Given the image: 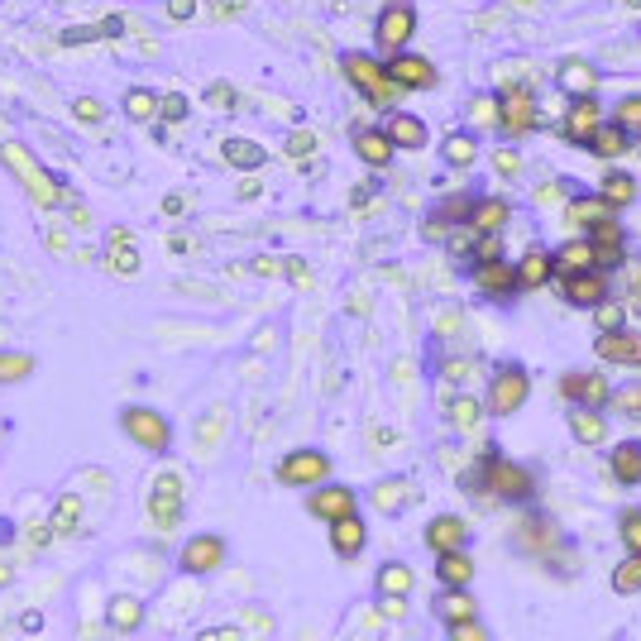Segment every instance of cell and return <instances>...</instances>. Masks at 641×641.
<instances>
[{
  "label": "cell",
  "instance_id": "obj_1",
  "mask_svg": "<svg viewBox=\"0 0 641 641\" xmlns=\"http://www.w3.org/2000/svg\"><path fill=\"white\" fill-rule=\"evenodd\" d=\"M484 488L498 503H531L536 498V474L527 465H517V460H488Z\"/></svg>",
  "mask_w": 641,
  "mask_h": 641
},
{
  "label": "cell",
  "instance_id": "obj_2",
  "mask_svg": "<svg viewBox=\"0 0 641 641\" xmlns=\"http://www.w3.org/2000/svg\"><path fill=\"white\" fill-rule=\"evenodd\" d=\"M531 398V374L522 369V364H503L498 374H493V383H488V412L493 417H512V412H522Z\"/></svg>",
  "mask_w": 641,
  "mask_h": 641
},
{
  "label": "cell",
  "instance_id": "obj_3",
  "mask_svg": "<svg viewBox=\"0 0 641 641\" xmlns=\"http://www.w3.org/2000/svg\"><path fill=\"white\" fill-rule=\"evenodd\" d=\"M345 77H350L354 87L364 91L374 106H393V96H398L393 77H388V67H378L369 53H345Z\"/></svg>",
  "mask_w": 641,
  "mask_h": 641
},
{
  "label": "cell",
  "instance_id": "obj_4",
  "mask_svg": "<svg viewBox=\"0 0 641 641\" xmlns=\"http://www.w3.org/2000/svg\"><path fill=\"white\" fill-rule=\"evenodd\" d=\"M331 479V455L326 450H292L288 460L278 465V484L288 488H316Z\"/></svg>",
  "mask_w": 641,
  "mask_h": 641
},
{
  "label": "cell",
  "instance_id": "obj_5",
  "mask_svg": "<svg viewBox=\"0 0 641 641\" xmlns=\"http://www.w3.org/2000/svg\"><path fill=\"white\" fill-rule=\"evenodd\" d=\"M560 393L570 398V407H608L613 402V383L603 374H589V369H570V374L560 378Z\"/></svg>",
  "mask_w": 641,
  "mask_h": 641
},
{
  "label": "cell",
  "instance_id": "obj_6",
  "mask_svg": "<svg viewBox=\"0 0 641 641\" xmlns=\"http://www.w3.org/2000/svg\"><path fill=\"white\" fill-rule=\"evenodd\" d=\"M307 512L331 527V522H340V517L359 512V493H354L350 484H316L311 488V498H307Z\"/></svg>",
  "mask_w": 641,
  "mask_h": 641
},
{
  "label": "cell",
  "instance_id": "obj_7",
  "mask_svg": "<svg viewBox=\"0 0 641 641\" xmlns=\"http://www.w3.org/2000/svg\"><path fill=\"white\" fill-rule=\"evenodd\" d=\"M560 292H565V302H570V307L594 311V307H603V302H608V273H603V268L565 273V278H560Z\"/></svg>",
  "mask_w": 641,
  "mask_h": 641
},
{
  "label": "cell",
  "instance_id": "obj_8",
  "mask_svg": "<svg viewBox=\"0 0 641 641\" xmlns=\"http://www.w3.org/2000/svg\"><path fill=\"white\" fill-rule=\"evenodd\" d=\"M498 125H503L512 139L536 130V96H531L527 87H503V96H498Z\"/></svg>",
  "mask_w": 641,
  "mask_h": 641
},
{
  "label": "cell",
  "instance_id": "obj_9",
  "mask_svg": "<svg viewBox=\"0 0 641 641\" xmlns=\"http://www.w3.org/2000/svg\"><path fill=\"white\" fill-rule=\"evenodd\" d=\"M125 431H130V441H139L144 450H168L173 441V431H168V421L158 417L154 407H125Z\"/></svg>",
  "mask_w": 641,
  "mask_h": 641
},
{
  "label": "cell",
  "instance_id": "obj_10",
  "mask_svg": "<svg viewBox=\"0 0 641 641\" xmlns=\"http://www.w3.org/2000/svg\"><path fill=\"white\" fill-rule=\"evenodd\" d=\"M412 29H417V10H412V0H393V5L378 15V44L388 48V53H402V44L412 39Z\"/></svg>",
  "mask_w": 641,
  "mask_h": 641
},
{
  "label": "cell",
  "instance_id": "obj_11",
  "mask_svg": "<svg viewBox=\"0 0 641 641\" xmlns=\"http://www.w3.org/2000/svg\"><path fill=\"white\" fill-rule=\"evenodd\" d=\"M421 541H426V551H431V555H441V551H465L469 522H465V517H455V512H441V517H431V522H426Z\"/></svg>",
  "mask_w": 641,
  "mask_h": 641
},
{
  "label": "cell",
  "instance_id": "obj_12",
  "mask_svg": "<svg viewBox=\"0 0 641 641\" xmlns=\"http://www.w3.org/2000/svg\"><path fill=\"white\" fill-rule=\"evenodd\" d=\"M584 240L594 244V268H622L627 264V244H622V225L608 216V221L589 225Z\"/></svg>",
  "mask_w": 641,
  "mask_h": 641
},
{
  "label": "cell",
  "instance_id": "obj_13",
  "mask_svg": "<svg viewBox=\"0 0 641 641\" xmlns=\"http://www.w3.org/2000/svg\"><path fill=\"white\" fill-rule=\"evenodd\" d=\"M388 77H393V87H402V91L436 87V67H431V58H421V53H393Z\"/></svg>",
  "mask_w": 641,
  "mask_h": 641
},
{
  "label": "cell",
  "instance_id": "obj_14",
  "mask_svg": "<svg viewBox=\"0 0 641 641\" xmlns=\"http://www.w3.org/2000/svg\"><path fill=\"white\" fill-rule=\"evenodd\" d=\"M594 350H598V359L603 364H641V335L637 331H598V340H594Z\"/></svg>",
  "mask_w": 641,
  "mask_h": 641
},
{
  "label": "cell",
  "instance_id": "obj_15",
  "mask_svg": "<svg viewBox=\"0 0 641 641\" xmlns=\"http://www.w3.org/2000/svg\"><path fill=\"white\" fill-rule=\"evenodd\" d=\"M508 221H512V201L508 197H479L465 216V225L474 230V235H503V225Z\"/></svg>",
  "mask_w": 641,
  "mask_h": 641
},
{
  "label": "cell",
  "instance_id": "obj_16",
  "mask_svg": "<svg viewBox=\"0 0 641 641\" xmlns=\"http://www.w3.org/2000/svg\"><path fill=\"white\" fill-rule=\"evenodd\" d=\"M474 288L493 297V302H512V292H517V268L503 264V259H493V264H474Z\"/></svg>",
  "mask_w": 641,
  "mask_h": 641
},
{
  "label": "cell",
  "instance_id": "obj_17",
  "mask_svg": "<svg viewBox=\"0 0 641 641\" xmlns=\"http://www.w3.org/2000/svg\"><path fill=\"white\" fill-rule=\"evenodd\" d=\"M221 565H225L221 536H197V541L182 546V570H187V575H211V570H221Z\"/></svg>",
  "mask_w": 641,
  "mask_h": 641
},
{
  "label": "cell",
  "instance_id": "obj_18",
  "mask_svg": "<svg viewBox=\"0 0 641 641\" xmlns=\"http://www.w3.org/2000/svg\"><path fill=\"white\" fill-rule=\"evenodd\" d=\"M364 546H369V527H364V517H359V512L331 522V551L340 555V560H359Z\"/></svg>",
  "mask_w": 641,
  "mask_h": 641
},
{
  "label": "cell",
  "instance_id": "obj_19",
  "mask_svg": "<svg viewBox=\"0 0 641 641\" xmlns=\"http://www.w3.org/2000/svg\"><path fill=\"white\" fill-rule=\"evenodd\" d=\"M149 512H154L158 527H173L177 517H182V479H177L173 469H168V474H158L154 503H149Z\"/></svg>",
  "mask_w": 641,
  "mask_h": 641
},
{
  "label": "cell",
  "instance_id": "obj_20",
  "mask_svg": "<svg viewBox=\"0 0 641 641\" xmlns=\"http://www.w3.org/2000/svg\"><path fill=\"white\" fill-rule=\"evenodd\" d=\"M598 125H603V106H598L594 96H579L575 106H570V115H565V139L570 144H589Z\"/></svg>",
  "mask_w": 641,
  "mask_h": 641
},
{
  "label": "cell",
  "instance_id": "obj_21",
  "mask_svg": "<svg viewBox=\"0 0 641 641\" xmlns=\"http://www.w3.org/2000/svg\"><path fill=\"white\" fill-rule=\"evenodd\" d=\"M431 613H436V622L455 627V622L479 618V598L469 594V589H441V598L431 603Z\"/></svg>",
  "mask_w": 641,
  "mask_h": 641
},
{
  "label": "cell",
  "instance_id": "obj_22",
  "mask_svg": "<svg viewBox=\"0 0 641 641\" xmlns=\"http://www.w3.org/2000/svg\"><path fill=\"white\" fill-rule=\"evenodd\" d=\"M436 579H441V589H469V584H474V555L441 551L436 555Z\"/></svg>",
  "mask_w": 641,
  "mask_h": 641
},
{
  "label": "cell",
  "instance_id": "obj_23",
  "mask_svg": "<svg viewBox=\"0 0 641 641\" xmlns=\"http://www.w3.org/2000/svg\"><path fill=\"white\" fill-rule=\"evenodd\" d=\"M608 469H613V479H618L622 488H641V441L613 445V455H608Z\"/></svg>",
  "mask_w": 641,
  "mask_h": 641
},
{
  "label": "cell",
  "instance_id": "obj_24",
  "mask_svg": "<svg viewBox=\"0 0 641 641\" xmlns=\"http://www.w3.org/2000/svg\"><path fill=\"white\" fill-rule=\"evenodd\" d=\"M551 283V254L541 244H531L517 264V292H531V288H546Z\"/></svg>",
  "mask_w": 641,
  "mask_h": 641
},
{
  "label": "cell",
  "instance_id": "obj_25",
  "mask_svg": "<svg viewBox=\"0 0 641 641\" xmlns=\"http://www.w3.org/2000/svg\"><path fill=\"white\" fill-rule=\"evenodd\" d=\"M383 134L393 139V149H426V120H417V115H407V111H398L388 125H383Z\"/></svg>",
  "mask_w": 641,
  "mask_h": 641
},
{
  "label": "cell",
  "instance_id": "obj_26",
  "mask_svg": "<svg viewBox=\"0 0 641 641\" xmlns=\"http://www.w3.org/2000/svg\"><path fill=\"white\" fill-rule=\"evenodd\" d=\"M570 436L579 445H603L608 441V421L598 407H570Z\"/></svg>",
  "mask_w": 641,
  "mask_h": 641
},
{
  "label": "cell",
  "instance_id": "obj_27",
  "mask_svg": "<svg viewBox=\"0 0 641 641\" xmlns=\"http://www.w3.org/2000/svg\"><path fill=\"white\" fill-rule=\"evenodd\" d=\"M484 402L474 398V393H455V398L445 402V417H450V426H455V431H479V426H484Z\"/></svg>",
  "mask_w": 641,
  "mask_h": 641
},
{
  "label": "cell",
  "instance_id": "obj_28",
  "mask_svg": "<svg viewBox=\"0 0 641 641\" xmlns=\"http://www.w3.org/2000/svg\"><path fill=\"white\" fill-rule=\"evenodd\" d=\"M551 268L560 273V278H565V273H584V268H594V244L584 240V235L570 240V244H560V249L551 254Z\"/></svg>",
  "mask_w": 641,
  "mask_h": 641
},
{
  "label": "cell",
  "instance_id": "obj_29",
  "mask_svg": "<svg viewBox=\"0 0 641 641\" xmlns=\"http://www.w3.org/2000/svg\"><path fill=\"white\" fill-rule=\"evenodd\" d=\"M354 154L364 158L369 168H388L393 163V139L383 130H359L354 134Z\"/></svg>",
  "mask_w": 641,
  "mask_h": 641
},
{
  "label": "cell",
  "instance_id": "obj_30",
  "mask_svg": "<svg viewBox=\"0 0 641 641\" xmlns=\"http://www.w3.org/2000/svg\"><path fill=\"white\" fill-rule=\"evenodd\" d=\"M374 579H378V594H398V598H407L412 594V584H417V575H412L407 560H383Z\"/></svg>",
  "mask_w": 641,
  "mask_h": 641
},
{
  "label": "cell",
  "instance_id": "obj_31",
  "mask_svg": "<svg viewBox=\"0 0 641 641\" xmlns=\"http://www.w3.org/2000/svg\"><path fill=\"white\" fill-rule=\"evenodd\" d=\"M627 144H632V134L622 130L618 120H603L594 130V139H589V149H594L598 158H622L627 154Z\"/></svg>",
  "mask_w": 641,
  "mask_h": 641
},
{
  "label": "cell",
  "instance_id": "obj_32",
  "mask_svg": "<svg viewBox=\"0 0 641 641\" xmlns=\"http://www.w3.org/2000/svg\"><path fill=\"white\" fill-rule=\"evenodd\" d=\"M225 163L230 168H244V173H254V168H264V144H254V139H225Z\"/></svg>",
  "mask_w": 641,
  "mask_h": 641
},
{
  "label": "cell",
  "instance_id": "obj_33",
  "mask_svg": "<svg viewBox=\"0 0 641 641\" xmlns=\"http://www.w3.org/2000/svg\"><path fill=\"white\" fill-rule=\"evenodd\" d=\"M560 87L575 91V96H594L598 72L584 63V58H570V63H560Z\"/></svg>",
  "mask_w": 641,
  "mask_h": 641
},
{
  "label": "cell",
  "instance_id": "obj_34",
  "mask_svg": "<svg viewBox=\"0 0 641 641\" xmlns=\"http://www.w3.org/2000/svg\"><path fill=\"white\" fill-rule=\"evenodd\" d=\"M637 177L632 173H608L603 177V182H598V197L608 201V206H632V201H637Z\"/></svg>",
  "mask_w": 641,
  "mask_h": 641
},
{
  "label": "cell",
  "instance_id": "obj_35",
  "mask_svg": "<svg viewBox=\"0 0 641 641\" xmlns=\"http://www.w3.org/2000/svg\"><path fill=\"white\" fill-rule=\"evenodd\" d=\"M369 498H374L378 512H388V517H393V512L407 508V498H412V484H407V479H383V484H378Z\"/></svg>",
  "mask_w": 641,
  "mask_h": 641
},
{
  "label": "cell",
  "instance_id": "obj_36",
  "mask_svg": "<svg viewBox=\"0 0 641 641\" xmlns=\"http://www.w3.org/2000/svg\"><path fill=\"white\" fill-rule=\"evenodd\" d=\"M5 154H10V163H15V173H24V182H29V187H34V192H39V201H48V206H53V201H58V187H53V182H48L44 173H34V168H29V163H24V149H20V144H10V149H5Z\"/></svg>",
  "mask_w": 641,
  "mask_h": 641
},
{
  "label": "cell",
  "instance_id": "obj_37",
  "mask_svg": "<svg viewBox=\"0 0 641 641\" xmlns=\"http://www.w3.org/2000/svg\"><path fill=\"white\" fill-rule=\"evenodd\" d=\"M441 154H445L450 168H469V163L479 158V144H474V134L469 130H460V134H450V139L441 144Z\"/></svg>",
  "mask_w": 641,
  "mask_h": 641
},
{
  "label": "cell",
  "instance_id": "obj_38",
  "mask_svg": "<svg viewBox=\"0 0 641 641\" xmlns=\"http://www.w3.org/2000/svg\"><path fill=\"white\" fill-rule=\"evenodd\" d=\"M613 594H641V555H627L622 565H613Z\"/></svg>",
  "mask_w": 641,
  "mask_h": 641
},
{
  "label": "cell",
  "instance_id": "obj_39",
  "mask_svg": "<svg viewBox=\"0 0 641 641\" xmlns=\"http://www.w3.org/2000/svg\"><path fill=\"white\" fill-rule=\"evenodd\" d=\"M618 536L627 555H641V508H622L618 512Z\"/></svg>",
  "mask_w": 641,
  "mask_h": 641
},
{
  "label": "cell",
  "instance_id": "obj_40",
  "mask_svg": "<svg viewBox=\"0 0 641 641\" xmlns=\"http://www.w3.org/2000/svg\"><path fill=\"white\" fill-rule=\"evenodd\" d=\"M608 216H613V206L603 197H589V201H575V206H570V221L575 225H598V221H608Z\"/></svg>",
  "mask_w": 641,
  "mask_h": 641
},
{
  "label": "cell",
  "instance_id": "obj_41",
  "mask_svg": "<svg viewBox=\"0 0 641 641\" xmlns=\"http://www.w3.org/2000/svg\"><path fill=\"white\" fill-rule=\"evenodd\" d=\"M139 618H144V603H139V598H115L111 603V622L120 627V632H134Z\"/></svg>",
  "mask_w": 641,
  "mask_h": 641
},
{
  "label": "cell",
  "instance_id": "obj_42",
  "mask_svg": "<svg viewBox=\"0 0 641 641\" xmlns=\"http://www.w3.org/2000/svg\"><path fill=\"white\" fill-rule=\"evenodd\" d=\"M125 115H130V120H154V115H158V96H154V91H144V87H134L130 96H125Z\"/></svg>",
  "mask_w": 641,
  "mask_h": 641
},
{
  "label": "cell",
  "instance_id": "obj_43",
  "mask_svg": "<svg viewBox=\"0 0 641 641\" xmlns=\"http://www.w3.org/2000/svg\"><path fill=\"white\" fill-rule=\"evenodd\" d=\"M111 268H120V273H134V268H139V254L130 249V235H125V230H115V240H111Z\"/></svg>",
  "mask_w": 641,
  "mask_h": 641
},
{
  "label": "cell",
  "instance_id": "obj_44",
  "mask_svg": "<svg viewBox=\"0 0 641 641\" xmlns=\"http://www.w3.org/2000/svg\"><path fill=\"white\" fill-rule=\"evenodd\" d=\"M34 369V359L29 354H5L0 350V383H15V378H24Z\"/></svg>",
  "mask_w": 641,
  "mask_h": 641
},
{
  "label": "cell",
  "instance_id": "obj_45",
  "mask_svg": "<svg viewBox=\"0 0 641 641\" xmlns=\"http://www.w3.org/2000/svg\"><path fill=\"white\" fill-rule=\"evenodd\" d=\"M450 632V641H493V632H488L479 618H469V622H455V627H445Z\"/></svg>",
  "mask_w": 641,
  "mask_h": 641
},
{
  "label": "cell",
  "instance_id": "obj_46",
  "mask_svg": "<svg viewBox=\"0 0 641 641\" xmlns=\"http://www.w3.org/2000/svg\"><path fill=\"white\" fill-rule=\"evenodd\" d=\"M474 240H479V235H474L469 225H460L455 235H445V244H450V254H455L460 264H465V259H474Z\"/></svg>",
  "mask_w": 641,
  "mask_h": 641
},
{
  "label": "cell",
  "instance_id": "obj_47",
  "mask_svg": "<svg viewBox=\"0 0 641 641\" xmlns=\"http://www.w3.org/2000/svg\"><path fill=\"white\" fill-rule=\"evenodd\" d=\"M594 316H598V331H622V326H627V307H618V302L594 307Z\"/></svg>",
  "mask_w": 641,
  "mask_h": 641
},
{
  "label": "cell",
  "instance_id": "obj_48",
  "mask_svg": "<svg viewBox=\"0 0 641 641\" xmlns=\"http://www.w3.org/2000/svg\"><path fill=\"white\" fill-rule=\"evenodd\" d=\"M613 115H618V125H622L627 134L641 130V96H622L618 111H613Z\"/></svg>",
  "mask_w": 641,
  "mask_h": 641
},
{
  "label": "cell",
  "instance_id": "obj_49",
  "mask_svg": "<svg viewBox=\"0 0 641 641\" xmlns=\"http://www.w3.org/2000/svg\"><path fill=\"white\" fill-rule=\"evenodd\" d=\"M503 259V235H479L474 240V264H493Z\"/></svg>",
  "mask_w": 641,
  "mask_h": 641
},
{
  "label": "cell",
  "instance_id": "obj_50",
  "mask_svg": "<svg viewBox=\"0 0 641 641\" xmlns=\"http://www.w3.org/2000/svg\"><path fill=\"white\" fill-rule=\"evenodd\" d=\"M469 206H474V197H469V192H455V197L441 206V221H465Z\"/></svg>",
  "mask_w": 641,
  "mask_h": 641
},
{
  "label": "cell",
  "instance_id": "obj_51",
  "mask_svg": "<svg viewBox=\"0 0 641 641\" xmlns=\"http://www.w3.org/2000/svg\"><path fill=\"white\" fill-rule=\"evenodd\" d=\"M493 168L503 177H517L522 173V158H517V149H498V154H493Z\"/></svg>",
  "mask_w": 641,
  "mask_h": 641
},
{
  "label": "cell",
  "instance_id": "obj_52",
  "mask_svg": "<svg viewBox=\"0 0 641 641\" xmlns=\"http://www.w3.org/2000/svg\"><path fill=\"white\" fill-rule=\"evenodd\" d=\"M474 125H498V101H493V96H479V101H474Z\"/></svg>",
  "mask_w": 641,
  "mask_h": 641
},
{
  "label": "cell",
  "instance_id": "obj_53",
  "mask_svg": "<svg viewBox=\"0 0 641 641\" xmlns=\"http://www.w3.org/2000/svg\"><path fill=\"white\" fill-rule=\"evenodd\" d=\"M378 613H383V618H407V598L378 594Z\"/></svg>",
  "mask_w": 641,
  "mask_h": 641
},
{
  "label": "cell",
  "instance_id": "obj_54",
  "mask_svg": "<svg viewBox=\"0 0 641 641\" xmlns=\"http://www.w3.org/2000/svg\"><path fill=\"white\" fill-rule=\"evenodd\" d=\"M72 115H82V120H87V125H96V120H101V101H91V96H82V101H72Z\"/></svg>",
  "mask_w": 641,
  "mask_h": 641
},
{
  "label": "cell",
  "instance_id": "obj_55",
  "mask_svg": "<svg viewBox=\"0 0 641 641\" xmlns=\"http://www.w3.org/2000/svg\"><path fill=\"white\" fill-rule=\"evenodd\" d=\"M311 149H316V134H311V130H297V134L288 139V154H292V158L311 154Z\"/></svg>",
  "mask_w": 641,
  "mask_h": 641
},
{
  "label": "cell",
  "instance_id": "obj_56",
  "mask_svg": "<svg viewBox=\"0 0 641 641\" xmlns=\"http://www.w3.org/2000/svg\"><path fill=\"white\" fill-rule=\"evenodd\" d=\"M469 369H474V359H465V354H460V359H445V364H441V374L450 378V383H460Z\"/></svg>",
  "mask_w": 641,
  "mask_h": 641
},
{
  "label": "cell",
  "instance_id": "obj_57",
  "mask_svg": "<svg viewBox=\"0 0 641 641\" xmlns=\"http://www.w3.org/2000/svg\"><path fill=\"white\" fill-rule=\"evenodd\" d=\"M158 111L168 115V120H182V115H187V96H163V101H158Z\"/></svg>",
  "mask_w": 641,
  "mask_h": 641
},
{
  "label": "cell",
  "instance_id": "obj_58",
  "mask_svg": "<svg viewBox=\"0 0 641 641\" xmlns=\"http://www.w3.org/2000/svg\"><path fill=\"white\" fill-rule=\"evenodd\" d=\"M240 637H244L240 627H211V632H201L197 641H240Z\"/></svg>",
  "mask_w": 641,
  "mask_h": 641
},
{
  "label": "cell",
  "instance_id": "obj_59",
  "mask_svg": "<svg viewBox=\"0 0 641 641\" xmlns=\"http://www.w3.org/2000/svg\"><path fill=\"white\" fill-rule=\"evenodd\" d=\"M168 15L173 20H192L197 15V0H168Z\"/></svg>",
  "mask_w": 641,
  "mask_h": 641
},
{
  "label": "cell",
  "instance_id": "obj_60",
  "mask_svg": "<svg viewBox=\"0 0 641 641\" xmlns=\"http://www.w3.org/2000/svg\"><path fill=\"white\" fill-rule=\"evenodd\" d=\"M211 106H235V91L230 87H211V96H206Z\"/></svg>",
  "mask_w": 641,
  "mask_h": 641
},
{
  "label": "cell",
  "instance_id": "obj_61",
  "mask_svg": "<svg viewBox=\"0 0 641 641\" xmlns=\"http://www.w3.org/2000/svg\"><path fill=\"white\" fill-rule=\"evenodd\" d=\"M536 201H541V206H555V201H560V182H555V187H541Z\"/></svg>",
  "mask_w": 641,
  "mask_h": 641
},
{
  "label": "cell",
  "instance_id": "obj_62",
  "mask_svg": "<svg viewBox=\"0 0 641 641\" xmlns=\"http://www.w3.org/2000/svg\"><path fill=\"white\" fill-rule=\"evenodd\" d=\"M72 512H77V498H63V508H58V527L72 522Z\"/></svg>",
  "mask_w": 641,
  "mask_h": 641
},
{
  "label": "cell",
  "instance_id": "obj_63",
  "mask_svg": "<svg viewBox=\"0 0 641 641\" xmlns=\"http://www.w3.org/2000/svg\"><path fill=\"white\" fill-rule=\"evenodd\" d=\"M627 5H637V10H641V0H627Z\"/></svg>",
  "mask_w": 641,
  "mask_h": 641
}]
</instances>
